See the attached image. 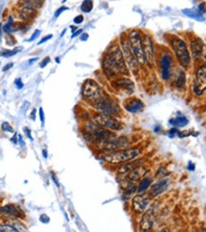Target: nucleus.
<instances>
[{
  "label": "nucleus",
  "mask_w": 206,
  "mask_h": 232,
  "mask_svg": "<svg viewBox=\"0 0 206 232\" xmlns=\"http://www.w3.org/2000/svg\"><path fill=\"white\" fill-rule=\"evenodd\" d=\"M103 69L108 77H115L125 71L124 55L118 45H113L108 49L103 59Z\"/></svg>",
  "instance_id": "nucleus-1"
},
{
  "label": "nucleus",
  "mask_w": 206,
  "mask_h": 232,
  "mask_svg": "<svg viewBox=\"0 0 206 232\" xmlns=\"http://www.w3.org/2000/svg\"><path fill=\"white\" fill-rule=\"evenodd\" d=\"M142 154L141 148L134 147V148H126L124 150L106 153L103 155L102 159L111 165H118L122 163H125L130 160H135L138 158Z\"/></svg>",
  "instance_id": "nucleus-2"
},
{
  "label": "nucleus",
  "mask_w": 206,
  "mask_h": 232,
  "mask_svg": "<svg viewBox=\"0 0 206 232\" xmlns=\"http://www.w3.org/2000/svg\"><path fill=\"white\" fill-rule=\"evenodd\" d=\"M83 98L91 103H96L103 96H105V92L103 88L93 80H86L83 85L82 89Z\"/></svg>",
  "instance_id": "nucleus-3"
},
{
  "label": "nucleus",
  "mask_w": 206,
  "mask_h": 232,
  "mask_svg": "<svg viewBox=\"0 0 206 232\" xmlns=\"http://www.w3.org/2000/svg\"><path fill=\"white\" fill-rule=\"evenodd\" d=\"M171 45L180 65L187 68L190 64V55L185 42L179 38H173L171 41Z\"/></svg>",
  "instance_id": "nucleus-4"
},
{
  "label": "nucleus",
  "mask_w": 206,
  "mask_h": 232,
  "mask_svg": "<svg viewBox=\"0 0 206 232\" xmlns=\"http://www.w3.org/2000/svg\"><path fill=\"white\" fill-rule=\"evenodd\" d=\"M128 45L129 48L134 54L135 58L140 62L141 64H144L145 62V56H144V51H143V45H142V37H141V32L139 31H131L129 32L128 38Z\"/></svg>",
  "instance_id": "nucleus-5"
},
{
  "label": "nucleus",
  "mask_w": 206,
  "mask_h": 232,
  "mask_svg": "<svg viewBox=\"0 0 206 232\" xmlns=\"http://www.w3.org/2000/svg\"><path fill=\"white\" fill-rule=\"evenodd\" d=\"M94 107L99 113L104 114V115H108V116H113L117 115L120 113V107L119 104L114 101L113 99L109 98L106 94L103 96L95 104Z\"/></svg>",
  "instance_id": "nucleus-6"
},
{
  "label": "nucleus",
  "mask_w": 206,
  "mask_h": 232,
  "mask_svg": "<svg viewBox=\"0 0 206 232\" xmlns=\"http://www.w3.org/2000/svg\"><path fill=\"white\" fill-rule=\"evenodd\" d=\"M93 121L95 124H97L100 127H103L107 130H112V131H119L122 129V124L121 122L116 120L112 116L108 115H104L101 113H96L93 116Z\"/></svg>",
  "instance_id": "nucleus-7"
},
{
  "label": "nucleus",
  "mask_w": 206,
  "mask_h": 232,
  "mask_svg": "<svg viewBox=\"0 0 206 232\" xmlns=\"http://www.w3.org/2000/svg\"><path fill=\"white\" fill-rule=\"evenodd\" d=\"M157 220V211L155 207H150L145 211L139 223V229L141 232H151L155 222Z\"/></svg>",
  "instance_id": "nucleus-8"
},
{
  "label": "nucleus",
  "mask_w": 206,
  "mask_h": 232,
  "mask_svg": "<svg viewBox=\"0 0 206 232\" xmlns=\"http://www.w3.org/2000/svg\"><path fill=\"white\" fill-rule=\"evenodd\" d=\"M128 145H129V141L125 136H116L109 142L103 145L100 149H102L105 153H112L126 149Z\"/></svg>",
  "instance_id": "nucleus-9"
},
{
  "label": "nucleus",
  "mask_w": 206,
  "mask_h": 232,
  "mask_svg": "<svg viewBox=\"0 0 206 232\" xmlns=\"http://www.w3.org/2000/svg\"><path fill=\"white\" fill-rule=\"evenodd\" d=\"M206 87V66L202 64L199 67L196 73V81L193 84V90L197 96L203 94Z\"/></svg>",
  "instance_id": "nucleus-10"
},
{
  "label": "nucleus",
  "mask_w": 206,
  "mask_h": 232,
  "mask_svg": "<svg viewBox=\"0 0 206 232\" xmlns=\"http://www.w3.org/2000/svg\"><path fill=\"white\" fill-rule=\"evenodd\" d=\"M149 202H150V197L148 195H145V194L136 195L135 197H133L131 202L132 211L137 214L145 212L146 211V208L148 207Z\"/></svg>",
  "instance_id": "nucleus-11"
},
{
  "label": "nucleus",
  "mask_w": 206,
  "mask_h": 232,
  "mask_svg": "<svg viewBox=\"0 0 206 232\" xmlns=\"http://www.w3.org/2000/svg\"><path fill=\"white\" fill-rule=\"evenodd\" d=\"M142 45H143V51H144V56L145 60L148 62L151 65L154 63V48L153 44L148 35H145L144 39H142Z\"/></svg>",
  "instance_id": "nucleus-12"
},
{
  "label": "nucleus",
  "mask_w": 206,
  "mask_h": 232,
  "mask_svg": "<svg viewBox=\"0 0 206 232\" xmlns=\"http://www.w3.org/2000/svg\"><path fill=\"white\" fill-rule=\"evenodd\" d=\"M121 42H122V48H123L122 53H124L126 62L128 63V64H129L133 69L137 68V66H138V61H137V59L135 58L134 54L132 53V51H131V50H130V48H129L128 41H127L126 38L125 39L124 34L122 35Z\"/></svg>",
  "instance_id": "nucleus-13"
},
{
  "label": "nucleus",
  "mask_w": 206,
  "mask_h": 232,
  "mask_svg": "<svg viewBox=\"0 0 206 232\" xmlns=\"http://www.w3.org/2000/svg\"><path fill=\"white\" fill-rule=\"evenodd\" d=\"M170 185V180L168 178H163L154 185L150 186V191H149V196L150 197H157L161 195L163 192H164Z\"/></svg>",
  "instance_id": "nucleus-14"
},
{
  "label": "nucleus",
  "mask_w": 206,
  "mask_h": 232,
  "mask_svg": "<svg viewBox=\"0 0 206 232\" xmlns=\"http://www.w3.org/2000/svg\"><path fill=\"white\" fill-rule=\"evenodd\" d=\"M0 216H6L10 218H23V213L14 205H6L0 207Z\"/></svg>",
  "instance_id": "nucleus-15"
},
{
  "label": "nucleus",
  "mask_w": 206,
  "mask_h": 232,
  "mask_svg": "<svg viewBox=\"0 0 206 232\" xmlns=\"http://www.w3.org/2000/svg\"><path fill=\"white\" fill-rule=\"evenodd\" d=\"M146 173H147V169L144 165H140L126 173V180H127V182L133 183V181H137V180L143 178ZM124 175H125V174H124Z\"/></svg>",
  "instance_id": "nucleus-16"
},
{
  "label": "nucleus",
  "mask_w": 206,
  "mask_h": 232,
  "mask_svg": "<svg viewBox=\"0 0 206 232\" xmlns=\"http://www.w3.org/2000/svg\"><path fill=\"white\" fill-rule=\"evenodd\" d=\"M111 84L114 88L125 91L126 93H131L134 90V83L129 79H125V78L113 81Z\"/></svg>",
  "instance_id": "nucleus-17"
},
{
  "label": "nucleus",
  "mask_w": 206,
  "mask_h": 232,
  "mask_svg": "<svg viewBox=\"0 0 206 232\" xmlns=\"http://www.w3.org/2000/svg\"><path fill=\"white\" fill-rule=\"evenodd\" d=\"M171 58L168 54H164L161 58V73L164 80H168L171 75Z\"/></svg>",
  "instance_id": "nucleus-18"
},
{
  "label": "nucleus",
  "mask_w": 206,
  "mask_h": 232,
  "mask_svg": "<svg viewBox=\"0 0 206 232\" xmlns=\"http://www.w3.org/2000/svg\"><path fill=\"white\" fill-rule=\"evenodd\" d=\"M144 107H145L144 102L137 98H130L126 100L125 103V108L130 113H138L142 111Z\"/></svg>",
  "instance_id": "nucleus-19"
},
{
  "label": "nucleus",
  "mask_w": 206,
  "mask_h": 232,
  "mask_svg": "<svg viewBox=\"0 0 206 232\" xmlns=\"http://www.w3.org/2000/svg\"><path fill=\"white\" fill-rule=\"evenodd\" d=\"M24 3L26 5H24V7H23L20 11H19V13H18V16L21 20H24V21H29V20H32L35 18L36 14H37V12L34 8L29 6L25 1L22 2Z\"/></svg>",
  "instance_id": "nucleus-20"
},
{
  "label": "nucleus",
  "mask_w": 206,
  "mask_h": 232,
  "mask_svg": "<svg viewBox=\"0 0 206 232\" xmlns=\"http://www.w3.org/2000/svg\"><path fill=\"white\" fill-rule=\"evenodd\" d=\"M191 50L195 58H200L202 53L204 55V45L200 38H196L194 41L191 42Z\"/></svg>",
  "instance_id": "nucleus-21"
},
{
  "label": "nucleus",
  "mask_w": 206,
  "mask_h": 232,
  "mask_svg": "<svg viewBox=\"0 0 206 232\" xmlns=\"http://www.w3.org/2000/svg\"><path fill=\"white\" fill-rule=\"evenodd\" d=\"M139 163H142V160H134L133 162H128V163H126V164H124V165H122L120 168H119V171H117L119 173H121V174H126L127 173H129L131 170H133L134 168H136V167H138V166H140L141 164H139Z\"/></svg>",
  "instance_id": "nucleus-22"
},
{
  "label": "nucleus",
  "mask_w": 206,
  "mask_h": 232,
  "mask_svg": "<svg viewBox=\"0 0 206 232\" xmlns=\"http://www.w3.org/2000/svg\"><path fill=\"white\" fill-rule=\"evenodd\" d=\"M182 12H184L185 15H187V16H189L190 18H193V19H195V20H198V21H204V16L199 12V11H198L197 8L184 9V10H182Z\"/></svg>",
  "instance_id": "nucleus-23"
},
{
  "label": "nucleus",
  "mask_w": 206,
  "mask_h": 232,
  "mask_svg": "<svg viewBox=\"0 0 206 232\" xmlns=\"http://www.w3.org/2000/svg\"><path fill=\"white\" fill-rule=\"evenodd\" d=\"M151 184H152V178L151 177H144L141 180L139 186L137 187V192H138L139 194H143L150 187Z\"/></svg>",
  "instance_id": "nucleus-24"
},
{
  "label": "nucleus",
  "mask_w": 206,
  "mask_h": 232,
  "mask_svg": "<svg viewBox=\"0 0 206 232\" xmlns=\"http://www.w3.org/2000/svg\"><path fill=\"white\" fill-rule=\"evenodd\" d=\"M169 123L171 125L174 126V128L177 127H184L187 123H188V120L184 116H179V117H177L175 119H172L169 121Z\"/></svg>",
  "instance_id": "nucleus-25"
},
{
  "label": "nucleus",
  "mask_w": 206,
  "mask_h": 232,
  "mask_svg": "<svg viewBox=\"0 0 206 232\" xmlns=\"http://www.w3.org/2000/svg\"><path fill=\"white\" fill-rule=\"evenodd\" d=\"M136 192H137V187H136V185L133 184L132 182H128L127 186H126L125 189L124 196L127 199V198L131 197Z\"/></svg>",
  "instance_id": "nucleus-26"
},
{
  "label": "nucleus",
  "mask_w": 206,
  "mask_h": 232,
  "mask_svg": "<svg viewBox=\"0 0 206 232\" xmlns=\"http://www.w3.org/2000/svg\"><path fill=\"white\" fill-rule=\"evenodd\" d=\"M185 82H186V77H185L184 72L182 71V70H179V74H178V78H177V80L175 82L176 86L178 88H184Z\"/></svg>",
  "instance_id": "nucleus-27"
},
{
  "label": "nucleus",
  "mask_w": 206,
  "mask_h": 232,
  "mask_svg": "<svg viewBox=\"0 0 206 232\" xmlns=\"http://www.w3.org/2000/svg\"><path fill=\"white\" fill-rule=\"evenodd\" d=\"M22 50H23V46H17V48H15V49L12 50H0V56L5 57V58H9V57H11V56H13V55H15L16 53L22 51Z\"/></svg>",
  "instance_id": "nucleus-28"
},
{
  "label": "nucleus",
  "mask_w": 206,
  "mask_h": 232,
  "mask_svg": "<svg viewBox=\"0 0 206 232\" xmlns=\"http://www.w3.org/2000/svg\"><path fill=\"white\" fill-rule=\"evenodd\" d=\"M93 9V2L90 1V0H86V1H84L81 5V10L82 12H90L91 11H92Z\"/></svg>",
  "instance_id": "nucleus-29"
},
{
  "label": "nucleus",
  "mask_w": 206,
  "mask_h": 232,
  "mask_svg": "<svg viewBox=\"0 0 206 232\" xmlns=\"http://www.w3.org/2000/svg\"><path fill=\"white\" fill-rule=\"evenodd\" d=\"M0 232H19L13 225H0Z\"/></svg>",
  "instance_id": "nucleus-30"
},
{
  "label": "nucleus",
  "mask_w": 206,
  "mask_h": 232,
  "mask_svg": "<svg viewBox=\"0 0 206 232\" xmlns=\"http://www.w3.org/2000/svg\"><path fill=\"white\" fill-rule=\"evenodd\" d=\"M12 24H13L12 17V16H10V17H9V21H8V23H7V24L3 27V31H4L5 32H9V31H12Z\"/></svg>",
  "instance_id": "nucleus-31"
},
{
  "label": "nucleus",
  "mask_w": 206,
  "mask_h": 232,
  "mask_svg": "<svg viewBox=\"0 0 206 232\" xmlns=\"http://www.w3.org/2000/svg\"><path fill=\"white\" fill-rule=\"evenodd\" d=\"M1 128H2V130H3L4 132L13 133V129H12V127L11 126V124H10L9 122H3Z\"/></svg>",
  "instance_id": "nucleus-32"
},
{
  "label": "nucleus",
  "mask_w": 206,
  "mask_h": 232,
  "mask_svg": "<svg viewBox=\"0 0 206 232\" xmlns=\"http://www.w3.org/2000/svg\"><path fill=\"white\" fill-rule=\"evenodd\" d=\"M40 33H41V31H40V30H35V31H34V32L32 33V35L31 36V38H30V39H28L27 41H28V42L34 41V40H35V39H36V38L40 35Z\"/></svg>",
  "instance_id": "nucleus-33"
},
{
  "label": "nucleus",
  "mask_w": 206,
  "mask_h": 232,
  "mask_svg": "<svg viewBox=\"0 0 206 232\" xmlns=\"http://www.w3.org/2000/svg\"><path fill=\"white\" fill-rule=\"evenodd\" d=\"M6 41H7V44H8L9 45H13L15 44V39H14V37H13L12 35H11V34H9V35L6 36Z\"/></svg>",
  "instance_id": "nucleus-34"
},
{
  "label": "nucleus",
  "mask_w": 206,
  "mask_h": 232,
  "mask_svg": "<svg viewBox=\"0 0 206 232\" xmlns=\"http://www.w3.org/2000/svg\"><path fill=\"white\" fill-rule=\"evenodd\" d=\"M39 116H40L41 124H42V126H44V124H45V114H44V111H43L42 107L39 108Z\"/></svg>",
  "instance_id": "nucleus-35"
},
{
  "label": "nucleus",
  "mask_w": 206,
  "mask_h": 232,
  "mask_svg": "<svg viewBox=\"0 0 206 232\" xmlns=\"http://www.w3.org/2000/svg\"><path fill=\"white\" fill-rule=\"evenodd\" d=\"M68 10V8H66V7H65V6H63V7H61V8H59L56 12H55V13H54V17H58L63 12H65V11H67Z\"/></svg>",
  "instance_id": "nucleus-36"
},
{
  "label": "nucleus",
  "mask_w": 206,
  "mask_h": 232,
  "mask_svg": "<svg viewBox=\"0 0 206 232\" xmlns=\"http://www.w3.org/2000/svg\"><path fill=\"white\" fill-rule=\"evenodd\" d=\"M50 61H51V58H50V57H46V58H44V60L40 63V67H41V68H44L46 65H47V64L50 63Z\"/></svg>",
  "instance_id": "nucleus-37"
},
{
  "label": "nucleus",
  "mask_w": 206,
  "mask_h": 232,
  "mask_svg": "<svg viewBox=\"0 0 206 232\" xmlns=\"http://www.w3.org/2000/svg\"><path fill=\"white\" fill-rule=\"evenodd\" d=\"M73 21H74L75 24H81V23H83V21H84V16L83 15H77L73 19Z\"/></svg>",
  "instance_id": "nucleus-38"
},
{
  "label": "nucleus",
  "mask_w": 206,
  "mask_h": 232,
  "mask_svg": "<svg viewBox=\"0 0 206 232\" xmlns=\"http://www.w3.org/2000/svg\"><path fill=\"white\" fill-rule=\"evenodd\" d=\"M14 83H15V85H16V87H17L18 89H22V88H23V86H24V83H22V81H21V79H20V78L16 79V80H15V82H14Z\"/></svg>",
  "instance_id": "nucleus-39"
},
{
  "label": "nucleus",
  "mask_w": 206,
  "mask_h": 232,
  "mask_svg": "<svg viewBox=\"0 0 206 232\" xmlns=\"http://www.w3.org/2000/svg\"><path fill=\"white\" fill-rule=\"evenodd\" d=\"M197 9H198V11H199V12L200 14L204 15V13H205V3H202V4L199 5V7Z\"/></svg>",
  "instance_id": "nucleus-40"
},
{
  "label": "nucleus",
  "mask_w": 206,
  "mask_h": 232,
  "mask_svg": "<svg viewBox=\"0 0 206 232\" xmlns=\"http://www.w3.org/2000/svg\"><path fill=\"white\" fill-rule=\"evenodd\" d=\"M40 221L42 223H44V224H47V223L50 222V218L47 215H46V214H43V215L40 216Z\"/></svg>",
  "instance_id": "nucleus-41"
},
{
  "label": "nucleus",
  "mask_w": 206,
  "mask_h": 232,
  "mask_svg": "<svg viewBox=\"0 0 206 232\" xmlns=\"http://www.w3.org/2000/svg\"><path fill=\"white\" fill-rule=\"evenodd\" d=\"M52 34H49L48 36H45L44 38H42L41 40H40V42L38 43V45H41V44H43V43H45V42H47L48 40H50V39H52Z\"/></svg>",
  "instance_id": "nucleus-42"
},
{
  "label": "nucleus",
  "mask_w": 206,
  "mask_h": 232,
  "mask_svg": "<svg viewBox=\"0 0 206 232\" xmlns=\"http://www.w3.org/2000/svg\"><path fill=\"white\" fill-rule=\"evenodd\" d=\"M168 134H169V136L173 137L176 134H179V131H178L177 128H172V129L168 132Z\"/></svg>",
  "instance_id": "nucleus-43"
},
{
  "label": "nucleus",
  "mask_w": 206,
  "mask_h": 232,
  "mask_svg": "<svg viewBox=\"0 0 206 232\" xmlns=\"http://www.w3.org/2000/svg\"><path fill=\"white\" fill-rule=\"evenodd\" d=\"M23 130H24V132L26 133V135H27V136L31 139V140H32L33 138H32V135H31V130H30L29 128H27V127H25V128L23 129Z\"/></svg>",
  "instance_id": "nucleus-44"
},
{
  "label": "nucleus",
  "mask_w": 206,
  "mask_h": 232,
  "mask_svg": "<svg viewBox=\"0 0 206 232\" xmlns=\"http://www.w3.org/2000/svg\"><path fill=\"white\" fill-rule=\"evenodd\" d=\"M83 32V30H77L72 35H71V38H75L76 36H78V35H80L81 33Z\"/></svg>",
  "instance_id": "nucleus-45"
},
{
  "label": "nucleus",
  "mask_w": 206,
  "mask_h": 232,
  "mask_svg": "<svg viewBox=\"0 0 206 232\" xmlns=\"http://www.w3.org/2000/svg\"><path fill=\"white\" fill-rule=\"evenodd\" d=\"M12 65H13V63H10V64H6V66H4V67H3V71H7L8 69H10V68H12Z\"/></svg>",
  "instance_id": "nucleus-46"
},
{
  "label": "nucleus",
  "mask_w": 206,
  "mask_h": 232,
  "mask_svg": "<svg viewBox=\"0 0 206 232\" xmlns=\"http://www.w3.org/2000/svg\"><path fill=\"white\" fill-rule=\"evenodd\" d=\"M35 114H36V110L33 109L32 111V113H31V116H30V118H31L32 121H35Z\"/></svg>",
  "instance_id": "nucleus-47"
},
{
  "label": "nucleus",
  "mask_w": 206,
  "mask_h": 232,
  "mask_svg": "<svg viewBox=\"0 0 206 232\" xmlns=\"http://www.w3.org/2000/svg\"><path fill=\"white\" fill-rule=\"evenodd\" d=\"M187 169H188L189 171L193 172V171L195 170V165L192 163V162H189V163H188V166H187Z\"/></svg>",
  "instance_id": "nucleus-48"
},
{
  "label": "nucleus",
  "mask_w": 206,
  "mask_h": 232,
  "mask_svg": "<svg viewBox=\"0 0 206 232\" xmlns=\"http://www.w3.org/2000/svg\"><path fill=\"white\" fill-rule=\"evenodd\" d=\"M88 39V34L87 33H83L80 37V40L81 41H86Z\"/></svg>",
  "instance_id": "nucleus-49"
},
{
  "label": "nucleus",
  "mask_w": 206,
  "mask_h": 232,
  "mask_svg": "<svg viewBox=\"0 0 206 232\" xmlns=\"http://www.w3.org/2000/svg\"><path fill=\"white\" fill-rule=\"evenodd\" d=\"M36 61H38V58H33V59H31V60H29V64H32L33 63H35Z\"/></svg>",
  "instance_id": "nucleus-50"
},
{
  "label": "nucleus",
  "mask_w": 206,
  "mask_h": 232,
  "mask_svg": "<svg viewBox=\"0 0 206 232\" xmlns=\"http://www.w3.org/2000/svg\"><path fill=\"white\" fill-rule=\"evenodd\" d=\"M11 140H12V142H13L14 144H16V143H17V138H16V134H15V135H13V137H12V138L11 139Z\"/></svg>",
  "instance_id": "nucleus-51"
},
{
  "label": "nucleus",
  "mask_w": 206,
  "mask_h": 232,
  "mask_svg": "<svg viewBox=\"0 0 206 232\" xmlns=\"http://www.w3.org/2000/svg\"><path fill=\"white\" fill-rule=\"evenodd\" d=\"M42 153H43V155H44V157H45V158H47V157H48V152H47V150L44 149Z\"/></svg>",
  "instance_id": "nucleus-52"
},
{
  "label": "nucleus",
  "mask_w": 206,
  "mask_h": 232,
  "mask_svg": "<svg viewBox=\"0 0 206 232\" xmlns=\"http://www.w3.org/2000/svg\"><path fill=\"white\" fill-rule=\"evenodd\" d=\"M159 232H170V230L167 227H164V228L161 229V231H159Z\"/></svg>",
  "instance_id": "nucleus-53"
},
{
  "label": "nucleus",
  "mask_w": 206,
  "mask_h": 232,
  "mask_svg": "<svg viewBox=\"0 0 206 232\" xmlns=\"http://www.w3.org/2000/svg\"><path fill=\"white\" fill-rule=\"evenodd\" d=\"M71 31H72L73 33L77 31V28H76L75 26H71Z\"/></svg>",
  "instance_id": "nucleus-54"
},
{
  "label": "nucleus",
  "mask_w": 206,
  "mask_h": 232,
  "mask_svg": "<svg viewBox=\"0 0 206 232\" xmlns=\"http://www.w3.org/2000/svg\"><path fill=\"white\" fill-rule=\"evenodd\" d=\"M199 232H206V230H205V227L203 226L200 230H199Z\"/></svg>",
  "instance_id": "nucleus-55"
},
{
  "label": "nucleus",
  "mask_w": 206,
  "mask_h": 232,
  "mask_svg": "<svg viewBox=\"0 0 206 232\" xmlns=\"http://www.w3.org/2000/svg\"><path fill=\"white\" fill-rule=\"evenodd\" d=\"M0 41H1V24H0Z\"/></svg>",
  "instance_id": "nucleus-56"
},
{
  "label": "nucleus",
  "mask_w": 206,
  "mask_h": 232,
  "mask_svg": "<svg viewBox=\"0 0 206 232\" xmlns=\"http://www.w3.org/2000/svg\"><path fill=\"white\" fill-rule=\"evenodd\" d=\"M66 29H65V30H64V31H63V32H62V33H61V36H63V35H64V33H66Z\"/></svg>",
  "instance_id": "nucleus-57"
},
{
  "label": "nucleus",
  "mask_w": 206,
  "mask_h": 232,
  "mask_svg": "<svg viewBox=\"0 0 206 232\" xmlns=\"http://www.w3.org/2000/svg\"><path fill=\"white\" fill-rule=\"evenodd\" d=\"M55 61H56V62H57V63H59V62H60V61H59V59H58V57H57V58H56V59H55Z\"/></svg>",
  "instance_id": "nucleus-58"
},
{
  "label": "nucleus",
  "mask_w": 206,
  "mask_h": 232,
  "mask_svg": "<svg viewBox=\"0 0 206 232\" xmlns=\"http://www.w3.org/2000/svg\"><path fill=\"white\" fill-rule=\"evenodd\" d=\"M0 199H1V198H0Z\"/></svg>",
  "instance_id": "nucleus-59"
}]
</instances>
